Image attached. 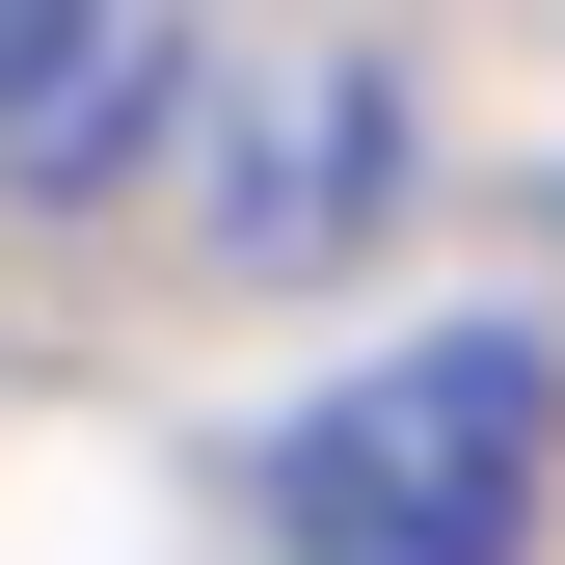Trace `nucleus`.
<instances>
[{"label": "nucleus", "instance_id": "1", "mask_svg": "<svg viewBox=\"0 0 565 565\" xmlns=\"http://www.w3.org/2000/svg\"><path fill=\"white\" fill-rule=\"evenodd\" d=\"M565 484V350L539 323H404L269 431V539L297 565H539Z\"/></svg>", "mask_w": 565, "mask_h": 565}, {"label": "nucleus", "instance_id": "3", "mask_svg": "<svg viewBox=\"0 0 565 565\" xmlns=\"http://www.w3.org/2000/svg\"><path fill=\"white\" fill-rule=\"evenodd\" d=\"M377 189H404V82H350V54H323V108L243 135V243H350Z\"/></svg>", "mask_w": 565, "mask_h": 565}, {"label": "nucleus", "instance_id": "2", "mask_svg": "<svg viewBox=\"0 0 565 565\" xmlns=\"http://www.w3.org/2000/svg\"><path fill=\"white\" fill-rule=\"evenodd\" d=\"M162 135V0H0V216H82Z\"/></svg>", "mask_w": 565, "mask_h": 565}]
</instances>
